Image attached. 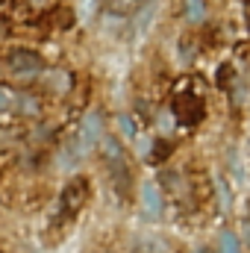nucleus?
Segmentation results:
<instances>
[{
	"mask_svg": "<svg viewBox=\"0 0 250 253\" xmlns=\"http://www.w3.org/2000/svg\"><path fill=\"white\" fill-rule=\"evenodd\" d=\"M132 253H165V245L147 236V239H138V242H135V248H132Z\"/></svg>",
	"mask_w": 250,
	"mask_h": 253,
	"instance_id": "nucleus-9",
	"label": "nucleus"
},
{
	"mask_svg": "<svg viewBox=\"0 0 250 253\" xmlns=\"http://www.w3.org/2000/svg\"><path fill=\"white\" fill-rule=\"evenodd\" d=\"M186 18L191 24H200V21L206 18V3H203V0H188L186 3Z\"/></svg>",
	"mask_w": 250,
	"mask_h": 253,
	"instance_id": "nucleus-8",
	"label": "nucleus"
},
{
	"mask_svg": "<svg viewBox=\"0 0 250 253\" xmlns=\"http://www.w3.org/2000/svg\"><path fill=\"white\" fill-rule=\"evenodd\" d=\"M9 106H12V97H9V91H3V88H0V115H3V112H9Z\"/></svg>",
	"mask_w": 250,
	"mask_h": 253,
	"instance_id": "nucleus-14",
	"label": "nucleus"
},
{
	"mask_svg": "<svg viewBox=\"0 0 250 253\" xmlns=\"http://www.w3.org/2000/svg\"><path fill=\"white\" fill-rule=\"evenodd\" d=\"M18 103H21L24 109H30V112H36V109H39V103H36V97H27V94H21V97H18Z\"/></svg>",
	"mask_w": 250,
	"mask_h": 253,
	"instance_id": "nucleus-13",
	"label": "nucleus"
},
{
	"mask_svg": "<svg viewBox=\"0 0 250 253\" xmlns=\"http://www.w3.org/2000/svg\"><path fill=\"white\" fill-rule=\"evenodd\" d=\"M153 12H156V0H150V3H147V12H141V15H138V21H135V36H141V33L147 30V24H150V15H153Z\"/></svg>",
	"mask_w": 250,
	"mask_h": 253,
	"instance_id": "nucleus-10",
	"label": "nucleus"
},
{
	"mask_svg": "<svg viewBox=\"0 0 250 253\" xmlns=\"http://www.w3.org/2000/svg\"><path fill=\"white\" fill-rule=\"evenodd\" d=\"M77 138L85 144V150H91V147L100 144V138H103V118H100V112H88L83 118V126H80Z\"/></svg>",
	"mask_w": 250,
	"mask_h": 253,
	"instance_id": "nucleus-6",
	"label": "nucleus"
},
{
	"mask_svg": "<svg viewBox=\"0 0 250 253\" xmlns=\"http://www.w3.org/2000/svg\"><path fill=\"white\" fill-rule=\"evenodd\" d=\"M6 27H9V24H6V18L0 15V33H6Z\"/></svg>",
	"mask_w": 250,
	"mask_h": 253,
	"instance_id": "nucleus-15",
	"label": "nucleus"
},
{
	"mask_svg": "<svg viewBox=\"0 0 250 253\" xmlns=\"http://www.w3.org/2000/svg\"><path fill=\"white\" fill-rule=\"evenodd\" d=\"M138 197H141V215H144L147 221H159V218H162V206H165L159 186H156V183H141Z\"/></svg>",
	"mask_w": 250,
	"mask_h": 253,
	"instance_id": "nucleus-5",
	"label": "nucleus"
},
{
	"mask_svg": "<svg viewBox=\"0 0 250 253\" xmlns=\"http://www.w3.org/2000/svg\"><path fill=\"white\" fill-rule=\"evenodd\" d=\"M203 112H206V106H203L200 94H194V91H180V94L174 97V115H177V121L183 126L200 124V121H203Z\"/></svg>",
	"mask_w": 250,
	"mask_h": 253,
	"instance_id": "nucleus-3",
	"label": "nucleus"
},
{
	"mask_svg": "<svg viewBox=\"0 0 250 253\" xmlns=\"http://www.w3.org/2000/svg\"><path fill=\"white\" fill-rule=\"evenodd\" d=\"M118 126L124 129V138H135V124L129 115H118Z\"/></svg>",
	"mask_w": 250,
	"mask_h": 253,
	"instance_id": "nucleus-12",
	"label": "nucleus"
},
{
	"mask_svg": "<svg viewBox=\"0 0 250 253\" xmlns=\"http://www.w3.org/2000/svg\"><path fill=\"white\" fill-rule=\"evenodd\" d=\"M88 180L85 177H74L68 186L62 189L59 194V209H56V224H65V221H71V218H77L80 215V209L88 203Z\"/></svg>",
	"mask_w": 250,
	"mask_h": 253,
	"instance_id": "nucleus-1",
	"label": "nucleus"
},
{
	"mask_svg": "<svg viewBox=\"0 0 250 253\" xmlns=\"http://www.w3.org/2000/svg\"><path fill=\"white\" fill-rule=\"evenodd\" d=\"M47 83H56V91H68L71 88V77L65 71H50L47 74Z\"/></svg>",
	"mask_w": 250,
	"mask_h": 253,
	"instance_id": "nucleus-11",
	"label": "nucleus"
},
{
	"mask_svg": "<svg viewBox=\"0 0 250 253\" xmlns=\"http://www.w3.org/2000/svg\"><path fill=\"white\" fill-rule=\"evenodd\" d=\"M100 147H103V159H106V168H109L115 186L129 189V180H132V177H129V165H126L124 150H121V141L112 138V135H103V138H100Z\"/></svg>",
	"mask_w": 250,
	"mask_h": 253,
	"instance_id": "nucleus-2",
	"label": "nucleus"
},
{
	"mask_svg": "<svg viewBox=\"0 0 250 253\" xmlns=\"http://www.w3.org/2000/svg\"><path fill=\"white\" fill-rule=\"evenodd\" d=\"M218 253H242L239 236H236V233H230V230H224V233L218 236Z\"/></svg>",
	"mask_w": 250,
	"mask_h": 253,
	"instance_id": "nucleus-7",
	"label": "nucleus"
},
{
	"mask_svg": "<svg viewBox=\"0 0 250 253\" xmlns=\"http://www.w3.org/2000/svg\"><path fill=\"white\" fill-rule=\"evenodd\" d=\"M6 65H9L12 74H21V77H36V74L44 71V59H42L36 50H27V47H15V50H9Z\"/></svg>",
	"mask_w": 250,
	"mask_h": 253,
	"instance_id": "nucleus-4",
	"label": "nucleus"
}]
</instances>
